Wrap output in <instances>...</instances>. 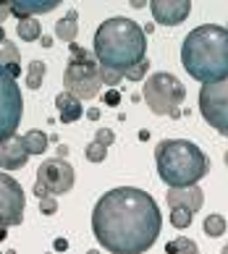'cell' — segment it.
I'll list each match as a JSON object with an SVG mask.
<instances>
[{"label":"cell","mask_w":228,"mask_h":254,"mask_svg":"<svg viewBox=\"0 0 228 254\" xmlns=\"http://www.w3.org/2000/svg\"><path fill=\"white\" fill-rule=\"evenodd\" d=\"M87 118H89V121H97V118H100V110H94V108L87 110Z\"/></svg>","instance_id":"obj_33"},{"label":"cell","mask_w":228,"mask_h":254,"mask_svg":"<svg viewBox=\"0 0 228 254\" xmlns=\"http://www.w3.org/2000/svg\"><path fill=\"white\" fill-rule=\"evenodd\" d=\"M184 97H186V89L173 73L160 71V73H152V76L145 81V102L155 116L181 118Z\"/></svg>","instance_id":"obj_6"},{"label":"cell","mask_w":228,"mask_h":254,"mask_svg":"<svg viewBox=\"0 0 228 254\" xmlns=\"http://www.w3.org/2000/svg\"><path fill=\"white\" fill-rule=\"evenodd\" d=\"M163 215L157 202L137 186H116L92 210V231L110 254H145L157 241Z\"/></svg>","instance_id":"obj_1"},{"label":"cell","mask_w":228,"mask_h":254,"mask_svg":"<svg viewBox=\"0 0 228 254\" xmlns=\"http://www.w3.org/2000/svg\"><path fill=\"white\" fill-rule=\"evenodd\" d=\"M168 204H170V210H176V207H184V210L189 212H197L199 207H202V199H205V194L199 186H186V189H168Z\"/></svg>","instance_id":"obj_13"},{"label":"cell","mask_w":228,"mask_h":254,"mask_svg":"<svg viewBox=\"0 0 228 254\" xmlns=\"http://www.w3.org/2000/svg\"><path fill=\"white\" fill-rule=\"evenodd\" d=\"M74 186V168L61 157L45 160V163L37 168V181H34V194L37 199H47V196H61L69 194Z\"/></svg>","instance_id":"obj_8"},{"label":"cell","mask_w":228,"mask_h":254,"mask_svg":"<svg viewBox=\"0 0 228 254\" xmlns=\"http://www.w3.org/2000/svg\"><path fill=\"white\" fill-rule=\"evenodd\" d=\"M26 196L13 176L0 173V228H13L24 220Z\"/></svg>","instance_id":"obj_10"},{"label":"cell","mask_w":228,"mask_h":254,"mask_svg":"<svg viewBox=\"0 0 228 254\" xmlns=\"http://www.w3.org/2000/svg\"><path fill=\"white\" fill-rule=\"evenodd\" d=\"M181 63L186 73L202 84H215L228 76V29L202 24L181 42Z\"/></svg>","instance_id":"obj_2"},{"label":"cell","mask_w":228,"mask_h":254,"mask_svg":"<svg viewBox=\"0 0 228 254\" xmlns=\"http://www.w3.org/2000/svg\"><path fill=\"white\" fill-rule=\"evenodd\" d=\"M147 68H150V61L145 58L142 63H137V65H131L129 71H123V76H126L129 81H139V79H145V73H147Z\"/></svg>","instance_id":"obj_25"},{"label":"cell","mask_w":228,"mask_h":254,"mask_svg":"<svg viewBox=\"0 0 228 254\" xmlns=\"http://www.w3.org/2000/svg\"><path fill=\"white\" fill-rule=\"evenodd\" d=\"M221 254H228V244H226V247H223V249H221Z\"/></svg>","instance_id":"obj_38"},{"label":"cell","mask_w":228,"mask_h":254,"mask_svg":"<svg viewBox=\"0 0 228 254\" xmlns=\"http://www.w3.org/2000/svg\"><path fill=\"white\" fill-rule=\"evenodd\" d=\"M76 21H79V13L71 8V11L66 13V18H61V21L55 24V37H58V40H63V42H69V45H74L76 34H79V26H76Z\"/></svg>","instance_id":"obj_17"},{"label":"cell","mask_w":228,"mask_h":254,"mask_svg":"<svg viewBox=\"0 0 228 254\" xmlns=\"http://www.w3.org/2000/svg\"><path fill=\"white\" fill-rule=\"evenodd\" d=\"M202 231H205L210 239L223 236V233H226V218H223V215H207L205 223H202Z\"/></svg>","instance_id":"obj_21"},{"label":"cell","mask_w":228,"mask_h":254,"mask_svg":"<svg viewBox=\"0 0 228 254\" xmlns=\"http://www.w3.org/2000/svg\"><path fill=\"white\" fill-rule=\"evenodd\" d=\"M24 116V97L18 81L0 65V144L8 142Z\"/></svg>","instance_id":"obj_7"},{"label":"cell","mask_w":228,"mask_h":254,"mask_svg":"<svg viewBox=\"0 0 228 254\" xmlns=\"http://www.w3.org/2000/svg\"><path fill=\"white\" fill-rule=\"evenodd\" d=\"M11 16V3H0V24Z\"/></svg>","instance_id":"obj_30"},{"label":"cell","mask_w":228,"mask_h":254,"mask_svg":"<svg viewBox=\"0 0 228 254\" xmlns=\"http://www.w3.org/2000/svg\"><path fill=\"white\" fill-rule=\"evenodd\" d=\"M94 142H100L102 147H110L116 142V134H113L110 128H100V131H94Z\"/></svg>","instance_id":"obj_27"},{"label":"cell","mask_w":228,"mask_h":254,"mask_svg":"<svg viewBox=\"0 0 228 254\" xmlns=\"http://www.w3.org/2000/svg\"><path fill=\"white\" fill-rule=\"evenodd\" d=\"M165 254H199V249L192 239L178 236V239H170L165 244Z\"/></svg>","instance_id":"obj_20"},{"label":"cell","mask_w":228,"mask_h":254,"mask_svg":"<svg viewBox=\"0 0 228 254\" xmlns=\"http://www.w3.org/2000/svg\"><path fill=\"white\" fill-rule=\"evenodd\" d=\"M40 42H42V48H50V45H53V40H50V37H45V34H42Z\"/></svg>","instance_id":"obj_34"},{"label":"cell","mask_w":228,"mask_h":254,"mask_svg":"<svg viewBox=\"0 0 228 254\" xmlns=\"http://www.w3.org/2000/svg\"><path fill=\"white\" fill-rule=\"evenodd\" d=\"M84 155H87L89 163H102V160L108 157V147H102L100 142H94V139H92V142L87 144V149H84Z\"/></svg>","instance_id":"obj_24"},{"label":"cell","mask_w":228,"mask_h":254,"mask_svg":"<svg viewBox=\"0 0 228 254\" xmlns=\"http://www.w3.org/2000/svg\"><path fill=\"white\" fill-rule=\"evenodd\" d=\"M66 155H69V147H66V144H58V157L66 160Z\"/></svg>","instance_id":"obj_32"},{"label":"cell","mask_w":228,"mask_h":254,"mask_svg":"<svg viewBox=\"0 0 228 254\" xmlns=\"http://www.w3.org/2000/svg\"><path fill=\"white\" fill-rule=\"evenodd\" d=\"M55 5H61L58 0H13L11 3V16L21 18H32L37 13H50Z\"/></svg>","instance_id":"obj_14"},{"label":"cell","mask_w":228,"mask_h":254,"mask_svg":"<svg viewBox=\"0 0 228 254\" xmlns=\"http://www.w3.org/2000/svg\"><path fill=\"white\" fill-rule=\"evenodd\" d=\"M16 32H18V37H21L24 42L42 40V26H40V21H37V18H21V21H18V26H16Z\"/></svg>","instance_id":"obj_18"},{"label":"cell","mask_w":228,"mask_h":254,"mask_svg":"<svg viewBox=\"0 0 228 254\" xmlns=\"http://www.w3.org/2000/svg\"><path fill=\"white\" fill-rule=\"evenodd\" d=\"M123 79V73L121 71H113V68H102V84H105V87H118V81Z\"/></svg>","instance_id":"obj_26"},{"label":"cell","mask_w":228,"mask_h":254,"mask_svg":"<svg viewBox=\"0 0 228 254\" xmlns=\"http://www.w3.org/2000/svg\"><path fill=\"white\" fill-rule=\"evenodd\" d=\"M145 29L131 18H108L94 32V58L102 68L129 71L147 58V40Z\"/></svg>","instance_id":"obj_3"},{"label":"cell","mask_w":228,"mask_h":254,"mask_svg":"<svg viewBox=\"0 0 228 254\" xmlns=\"http://www.w3.org/2000/svg\"><path fill=\"white\" fill-rule=\"evenodd\" d=\"M0 254H3V252H0Z\"/></svg>","instance_id":"obj_40"},{"label":"cell","mask_w":228,"mask_h":254,"mask_svg":"<svg viewBox=\"0 0 228 254\" xmlns=\"http://www.w3.org/2000/svg\"><path fill=\"white\" fill-rule=\"evenodd\" d=\"M0 42H5V29L0 26Z\"/></svg>","instance_id":"obj_36"},{"label":"cell","mask_w":228,"mask_h":254,"mask_svg":"<svg viewBox=\"0 0 228 254\" xmlns=\"http://www.w3.org/2000/svg\"><path fill=\"white\" fill-rule=\"evenodd\" d=\"M29 157L32 155L24 144V136H18V134H13L8 142L0 144V168H5V171H18V168H24Z\"/></svg>","instance_id":"obj_12"},{"label":"cell","mask_w":228,"mask_h":254,"mask_svg":"<svg viewBox=\"0 0 228 254\" xmlns=\"http://www.w3.org/2000/svg\"><path fill=\"white\" fill-rule=\"evenodd\" d=\"M8 239V228H0V241H5Z\"/></svg>","instance_id":"obj_35"},{"label":"cell","mask_w":228,"mask_h":254,"mask_svg":"<svg viewBox=\"0 0 228 254\" xmlns=\"http://www.w3.org/2000/svg\"><path fill=\"white\" fill-rule=\"evenodd\" d=\"M55 108H58L61 124H74V121H79L84 116L81 100H76L69 92H58V95H55Z\"/></svg>","instance_id":"obj_15"},{"label":"cell","mask_w":228,"mask_h":254,"mask_svg":"<svg viewBox=\"0 0 228 254\" xmlns=\"http://www.w3.org/2000/svg\"><path fill=\"white\" fill-rule=\"evenodd\" d=\"M223 163H226V168H228V149H226V155H223Z\"/></svg>","instance_id":"obj_37"},{"label":"cell","mask_w":228,"mask_h":254,"mask_svg":"<svg viewBox=\"0 0 228 254\" xmlns=\"http://www.w3.org/2000/svg\"><path fill=\"white\" fill-rule=\"evenodd\" d=\"M157 173L170 189L197 186V181L210 171V160L194 142L186 139H163L155 147Z\"/></svg>","instance_id":"obj_4"},{"label":"cell","mask_w":228,"mask_h":254,"mask_svg":"<svg viewBox=\"0 0 228 254\" xmlns=\"http://www.w3.org/2000/svg\"><path fill=\"white\" fill-rule=\"evenodd\" d=\"M199 113L218 134L228 136V76L215 84H202V89H199Z\"/></svg>","instance_id":"obj_9"},{"label":"cell","mask_w":228,"mask_h":254,"mask_svg":"<svg viewBox=\"0 0 228 254\" xmlns=\"http://www.w3.org/2000/svg\"><path fill=\"white\" fill-rule=\"evenodd\" d=\"M89 254H100V252H97V249H92V252H89Z\"/></svg>","instance_id":"obj_39"},{"label":"cell","mask_w":228,"mask_h":254,"mask_svg":"<svg viewBox=\"0 0 228 254\" xmlns=\"http://www.w3.org/2000/svg\"><path fill=\"white\" fill-rule=\"evenodd\" d=\"M55 210H58V202H55L53 196L40 199V212H42V215H55Z\"/></svg>","instance_id":"obj_28"},{"label":"cell","mask_w":228,"mask_h":254,"mask_svg":"<svg viewBox=\"0 0 228 254\" xmlns=\"http://www.w3.org/2000/svg\"><path fill=\"white\" fill-rule=\"evenodd\" d=\"M150 11L155 16L157 24L163 26H176L186 21V16L192 13V3L189 0H150Z\"/></svg>","instance_id":"obj_11"},{"label":"cell","mask_w":228,"mask_h":254,"mask_svg":"<svg viewBox=\"0 0 228 254\" xmlns=\"http://www.w3.org/2000/svg\"><path fill=\"white\" fill-rule=\"evenodd\" d=\"M170 225H173V228H189V225H192V212L184 210V207L170 210Z\"/></svg>","instance_id":"obj_23"},{"label":"cell","mask_w":228,"mask_h":254,"mask_svg":"<svg viewBox=\"0 0 228 254\" xmlns=\"http://www.w3.org/2000/svg\"><path fill=\"white\" fill-rule=\"evenodd\" d=\"M45 71H47V65L42 61H32L29 63V73H26V87H29V89H40L42 79H45Z\"/></svg>","instance_id":"obj_22"},{"label":"cell","mask_w":228,"mask_h":254,"mask_svg":"<svg viewBox=\"0 0 228 254\" xmlns=\"http://www.w3.org/2000/svg\"><path fill=\"white\" fill-rule=\"evenodd\" d=\"M0 65L11 73L13 79H18V73H21V55H18V48L13 42H0Z\"/></svg>","instance_id":"obj_16"},{"label":"cell","mask_w":228,"mask_h":254,"mask_svg":"<svg viewBox=\"0 0 228 254\" xmlns=\"http://www.w3.org/2000/svg\"><path fill=\"white\" fill-rule=\"evenodd\" d=\"M24 144H26V149H29V155H42L47 149V134L40 131V128H32V131L24 134Z\"/></svg>","instance_id":"obj_19"},{"label":"cell","mask_w":228,"mask_h":254,"mask_svg":"<svg viewBox=\"0 0 228 254\" xmlns=\"http://www.w3.org/2000/svg\"><path fill=\"white\" fill-rule=\"evenodd\" d=\"M69 48L71 58L63 71V92L74 95L76 100H94L102 89V65L81 45L74 42Z\"/></svg>","instance_id":"obj_5"},{"label":"cell","mask_w":228,"mask_h":254,"mask_svg":"<svg viewBox=\"0 0 228 254\" xmlns=\"http://www.w3.org/2000/svg\"><path fill=\"white\" fill-rule=\"evenodd\" d=\"M53 249L55 252H66V249H69V241H66V239H55L53 241Z\"/></svg>","instance_id":"obj_31"},{"label":"cell","mask_w":228,"mask_h":254,"mask_svg":"<svg viewBox=\"0 0 228 254\" xmlns=\"http://www.w3.org/2000/svg\"><path fill=\"white\" fill-rule=\"evenodd\" d=\"M102 100H105L108 105H118V102H121V92H118V89H108Z\"/></svg>","instance_id":"obj_29"}]
</instances>
